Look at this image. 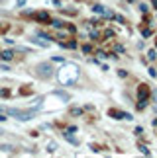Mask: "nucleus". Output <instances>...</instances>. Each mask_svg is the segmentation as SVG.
<instances>
[{
    "instance_id": "f257e3e1",
    "label": "nucleus",
    "mask_w": 157,
    "mask_h": 158,
    "mask_svg": "<svg viewBox=\"0 0 157 158\" xmlns=\"http://www.w3.org/2000/svg\"><path fill=\"white\" fill-rule=\"evenodd\" d=\"M59 82L63 84V86H71V84H75L77 82V78H78V69L75 64H65L61 70H59Z\"/></svg>"
},
{
    "instance_id": "f03ea898",
    "label": "nucleus",
    "mask_w": 157,
    "mask_h": 158,
    "mask_svg": "<svg viewBox=\"0 0 157 158\" xmlns=\"http://www.w3.org/2000/svg\"><path fill=\"white\" fill-rule=\"evenodd\" d=\"M6 113L16 117V119H20V121H29L34 117V111H22V109H6Z\"/></svg>"
},
{
    "instance_id": "7ed1b4c3",
    "label": "nucleus",
    "mask_w": 157,
    "mask_h": 158,
    "mask_svg": "<svg viewBox=\"0 0 157 158\" xmlns=\"http://www.w3.org/2000/svg\"><path fill=\"white\" fill-rule=\"evenodd\" d=\"M38 76H39V78H51V76H53V69H51V64L41 63V64L38 66Z\"/></svg>"
},
{
    "instance_id": "20e7f679",
    "label": "nucleus",
    "mask_w": 157,
    "mask_h": 158,
    "mask_svg": "<svg viewBox=\"0 0 157 158\" xmlns=\"http://www.w3.org/2000/svg\"><path fill=\"white\" fill-rule=\"evenodd\" d=\"M108 115L114 119H134L130 113H124V111H120V109H108Z\"/></svg>"
},
{
    "instance_id": "39448f33",
    "label": "nucleus",
    "mask_w": 157,
    "mask_h": 158,
    "mask_svg": "<svg viewBox=\"0 0 157 158\" xmlns=\"http://www.w3.org/2000/svg\"><path fill=\"white\" fill-rule=\"evenodd\" d=\"M147 96H149L147 84H140V88H137V100H147Z\"/></svg>"
},
{
    "instance_id": "423d86ee",
    "label": "nucleus",
    "mask_w": 157,
    "mask_h": 158,
    "mask_svg": "<svg viewBox=\"0 0 157 158\" xmlns=\"http://www.w3.org/2000/svg\"><path fill=\"white\" fill-rule=\"evenodd\" d=\"M35 20L41 22V23H49L51 18H49V14H47V12H38V14H35Z\"/></svg>"
},
{
    "instance_id": "0eeeda50",
    "label": "nucleus",
    "mask_w": 157,
    "mask_h": 158,
    "mask_svg": "<svg viewBox=\"0 0 157 158\" xmlns=\"http://www.w3.org/2000/svg\"><path fill=\"white\" fill-rule=\"evenodd\" d=\"M65 139H67L69 143H73V144H78V141H77V139H75V137H71V133H65Z\"/></svg>"
},
{
    "instance_id": "6e6552de",
    "label": "nucleus",
    "mask_w": 157,
    "mask_h": 158,
    "mask_svg": "<svg viewBox=\"0 0 157 158\" xmlns=\"http://www.w3.org/2000/svg\"><path fill=\"white\" fill-rule=\"evenodd\" d=\"M0 57H2L4 60H10V59H12V51H4V53H0Z\"/></svg>"
},
{
    "instance_id": "1a4fd4ad",
    "label": "nucleus",
    "mask_w": 157,
    "mask_h": 158,
    "mask_svg": "<svg viewBox=\"0 0 157 158\" xmlns=\"http://www.w3.org/2000/svg\"><path fill=\"white\" fill-rule=\"evenodd\" d=\"M55 148H57V144L53 143V141H49V143H47V150H49V152H55Z\"/></svg>"
},
{
    "instance_id": "9d476101",
    "label": "nucleus",
    "mask_w": 157,
    "mask_h": 158,
    "mask_svg": "<svg viewBox=\"0 0 157 158\" xmlns=\"http://www.w3.org/2000/svg\"><path fill=\"white\" fill-rule=\"evenodd\" d=\"M92 10H94V12H98V14H104V12H106V10H104V6H100V4H94V8H92Z\"/></svg>"
},
{
    "instance_id": "9b49d317",
    "label": "nucleus",
    "mask_w": 157,
    "mask_h": 158,
    "mask_svg": "<svg viewBox=\"0 0 157 158\" xmlns=\"http://www.w3.org/2000/svg\"><path fill=\"white\" fill-rule=\"evenodd\" d=\"M147 106V100H137V109H143Z\"/></svg>"
},
{
    "instance_id": "f8f14e48",
    "label": "nucleus",
    "mask_w": 157,
    "mask_h": 158,
    "mask_svg": "<svg viewBox=\"0 0 157 158\" xmlns=\"http://www.w3.org/2000/svg\"><path fill=\"white\" fill-rule=\"evenodd\" d=\"M140 150H141V152L146 154V156H149V154H151V152H149V148L146 147V144H140Z\"/></svg>"
},
{
    "instance_id": "ddd939ff",
    "label": "nucleus",
    "mask_w": 157,
    "mask_h": 158,
    "mask_svg": "<svg viewBox=\"0 0 157 158\" xmlns=\"http://www.w3.org/2000/svg\"><path fill=\"white\" fill-rule=\"evenodd\" d=\"M83 51L84 53H92V47H90V45H83Z\"/></svg>"
},
{
    "instance_id": "4468645a",
    "label": "nucleus",
    "mask_w": 157,
    "mask_h": 158,
    "mask_svg": "<svg viewBox=\"0 0 157 158\" xmlns=\"http://www.w3.org/2000/svg\"><path fill=\"white\" fill-rule=\"evenodd\" d=\"M0 150H4V152H8V150H12V147H10V144H2V147H0Z\"/></svg>"
},
{
    "instance_id": "2eb2a0df",
    "label": "nucleus",
    "mask_w": 157,
    "mask_h": 158,
    "mask_svg": "<svg viewBox=\"0 0 157 158\" xmlns=\"http://www.w3.org/2000/svg\"><path fill=\"white\" fill-rule=\"evenodd\" d=\"M67 47H71V49H75V47H77V43H75V41H69V43H67Z\"/></svg>"
},
{
    "instance_id": "dca6fc26",
    "label": "nucleus",
    "mask_w": 157,
    "mask_h": 158,
    "mask_svg": "<svg viewBox=\"0 0 157 158\" xmlns=\"http://www.w3.org/2000/svg\"><path fill=\"white\" fill-rule=\"evenodd\" d=\"M147 55H149V60H153V59H155V51H149Z\"/></svg>"
},
{
    "instance_id": "f3484780",
    "label": "nucleus",
    "mask_w": 157,
    "mask_h": 158,
    "mask_svg": "<svg viewBox=\"0 0 157 158\" xmlns=\"http://www.w3.org/2000/svg\"><path fill=\"white\" fill-rule=\"evenodd\" d=\"M149 74H151V76H157V70H155V69H149Z\"/></svg>"
},
{
    "instance_id": "a211bd4d",
    "label": "nucleus",
    "mask_w": 157,
    "mask_h": 158,
    "mask_svg": "<svg viewBox=\"0 0 157 158\" xmlns=\"http://www.w3.org/2000/svg\"><path fill=\"white\" fill-rule=\"evenodd\" d=\"M26 4V0H18V6H24Z\"/></svg>"
},
{
    "instance_id": "6ab92c4d",
    "label": "nucleus",
    "mask_w": 157,
    "mask_h": 158,
    "mask_svg": "<svg viewBox=\"0 0 157 158\" xmlns=\"http://www.w3.org/2000/svg\"><path fill=\"white\" fill-rule=\"evenodd\" d=\"M153 100L157 102V90H155V92H153Z\"/></svg>"
},
{
    "instance_id": "aec40b11",
    "label": "nucleus",
    "mask_w": 157,
    "mask_h": 158,
    "mask_svg": "<svg viewBox=\"0 0 157 158\" xmlns=\"http://www.w3.org/2000/svg\"><path fill=\"white\" fill-rule=\"evenodd\" d=\"M0 121H6V117H4V115H2V113H0Z\"/></svg>"
},
{
    "instance_id": "412c9836",
    "label": "nucleus",
    "mask_w": 157,
    "mask_h": 158,
    "mask_svg": "<svg viewBox=\"0 0 157 158\" xmlns=\"http://www.w3.org/2000/svg\"><path fill=\"white\" fill-rule=\"evenodd\" d=\"M153 6H155V8H157V0H153Z\"/></svg>"
},
{
    "instance_id": "4be33fe9",
    "label": "nucleus",
    "mask_w": 157,
    "mask_h": 158,
    "mask_svg": "<svg viewBox=\"0 0 157 158\" xmlns=\"http://www.w3.org/2000/svg\"><path fill=\"white\" fill-rule=\"evenodd\" d=\"M4 2H6V0H0V4H4Z\"/></svg>"
},
{
    "instance_id": "5701e85b",
    "label": "nucleus",
    "mask_w": 157,
    "mask_h": 158,
    "mask_svg": "<svg viewBox=\"0 0 157 158\" xmlns=\"http://www.w3.org/2000/svg\"><path fill=\"white\" fill-rule=\"evenodd\" d=\"M155 125H157V119H155Z\"/></svg>"
},
{
    "instance_id": "b1692460",
    "label": "nucleus",
    "mask_w": 157,
    "mask_h": 158,
    "mask_svg": "<svg viewBox=\"0 0 157 158\" xmlns=\"http://www.w3.org/2000/svg\"><path fill=\"white\" fill-rule=\"evenodd\" d=\"M0 94H2V92H0Z\"/></svg>"
}]
</instances>
